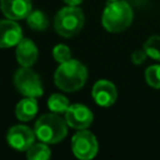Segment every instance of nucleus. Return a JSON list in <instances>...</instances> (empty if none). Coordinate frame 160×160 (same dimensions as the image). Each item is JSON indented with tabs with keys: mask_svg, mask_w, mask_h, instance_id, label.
<instances>
[{
	"mask_svg": "<svg viewBox=\"0 0 160 160\" xmlns=\"http://www.w3.org/2000/svg\"><path fill=\"white\" fill-rule=\"evenodd\" d=\"M86 79L88 70L85 65L75 59L61 62L54 74L55 85L65 92H72L81 89L85 85Z\"/></svg>",
	"mask_w": 160,
	"mask_h": 160,
	"instance_id": "1",
	"label": "nucleus"
},
{
	"mask_svg": "<svg viewBox=\"0 0 160 160\" xmlns=\"http://www.w3.org/2000/svg\"><path fill=\"white\" fill-rule=\"evenodd\" d=\"M134 12L126 1H109L101 16V24L109 32H121L132 22Z\"/></svg>",
	"mask_w": 160,
	"mask_h": 160,
	"instance_id": "2",
	"label": "nucleus"
},
{
	"mask_svg": "<svg viewBox=\"0 0 160 160\" xmlns=\"http://www.w3.org/2000/svg\"><path fill=\"white\" fill-rule=\"evenodd\" d=\"M68 122L56 112L45 114L35 122L36 138L45 144L60 142L68 134Z\"/></svg>",
	"mask_w": 160,
	"mask_h": 160,
	"instance_id": "3",
	"label": "nucleus"
},
{
	"mask_svg": "<svg viewBox=\"0 0 160 160\" xmlns=\"http://www.w3.org/2000/svg\"><path fill=\"white\" fill-rule=\"evenodd\" d=\"M85 22L84 12L78 6H66L58 11L55 20H54V28L55 31L64 36V38H71L82 29Z\"/></svg>",
	"mask_w": 160,
	"mask_h": 160,
	"instance_id": "4",
	"label": "nucleus"
},
{
	"mask_svg": "<svg viewBox=\"0 0 160 160\" xmlns=\"http://www.w3.org/2000/svg\"><path fill=\"white\" fill-rule=\"evenodd\" d=\"M14 84L18 91L29 98H39L42 95V84L40 76L30 68L21 66L14 75Z\"/></svg>",
	"mask_w": 160,
	"mask_h": 160,
	"instance_id": "5",
	"label": "nucleus"
},
{
	"mask_svg": "<svg viewBox=\"0 0 160 160\" xmlns=\"http://www.w3.org/2000/svg\"><path fill=\"white\" fill-rule=\"evenodd\" d=\"M98 140L96 136L86 129L79 130L71 139L72 154L80 160L92 159L98 154Z\"/></svg>",
	"mask_w": 160,
	"mask_h": 160,
	"instance_id": "6",
	"label": "nucleus"
},
{
	"mask_svg": "<svg viewBox=\"0 0 160 160\" xmlns=\"http://www.w3.org/2000/svg\"><path fill=\"white\" fill-rule=\"evenodd\" d=\"M35 131L25 125H15L9 129L6 140L9 145L18 151H28V149L35 142Z\"/></svg>",
	"mask_w": 160,
	"mask_h": 160,
	"instance_id": "7",
	"label": "nucleus"
},
{
	"mask_svg": "<svg viewBox=\"0 0 160 160\" xmlns=\"http://www.w3.org/2000/svg\"><path fill=\"white\" fill-rule=\"evenodd\" d=\"M65 120L69 126L81 130V129H88L91 125L94 120V115L88 106L82 104H72L65 111Z\"/></svg>",
	"mask_w": 160,
	"mask_h": 160,
	"instance_id": "8",
	"label": "nucleus"
},
{
	"mask_svg": "<svg viewBox=\"0 0 160 160\" xmlns=\"http://www.w3.org/2000/svg\"><path fill=\"white\" fill-rule=\"evenodd\" d=\"M91 95H92V99L95 100V102L98 105L111 106L116 101L118 90H116V86L111 81L101 79L94 84Z\"/></svg>",
	"mask_w": 160,
	"mask_h": 160,
	"instance_id": "9",
	"label": "nucleus"
},
{
	"mask_svg": "<svg viewBox=\"0 0 160 160\" xmlns=\"http://www.w3.org/2000/svg\"><path fill=\"white\" fill-rule=\"evenodd\" d=\"M22 39V30L20 25L11 19L0 20V48H11Z\"/></svg>",
	"mask_w": 160,
	"mask_h": 160,
	"instance_id": "10",
	"label": "nucleus"
},
{
	"mask_svg": "<svg viewBox=\"0 0 160 160\" xmlns=\"http://www.w3.org/2000/svg\"><path fill=\"white\" fill-rule=\"evenodd\" d=\"M0 8L6 19L22 20L32 10L31 0H0Z\"/></svg>",
	"mask_w": 160,
	"mask_h": 160,
	"instance_id": "11",
	"label": "nucleus"
},
{
	"mask_svg": "<svg viewBox=\"0 0 160 160\" xmlns=\"http://www.w3.org/2000/svg\"><path fill=\"white\" fill-rule=\"evenodd\" d=\"M16 60L21 66L31 68L38 60V48L30 39H21L16 45Z\"/></svg>",
	"mask_w": 160,
	"mask_h": 160,
	"instance_id": "12",
	"label": "nucleus"
},
{
	"mask_svg": "<svg viewBox=\"0 0 160 160\" xmlns=\"http://www.w3.org/2000/svg\"><path fill=\"white\" fill-rule=\"evenodd\" d=\"M36 98L25 96L20 100L15 108V115L20 121H30L38 112V101Z\"/></svg>",
	"mask_w": 160,
	"mask_h": 160,
	"instance_id": "13",
	"label": "nucleus"
},
{
	"mask_svg": "<svg viewBox=\"0 0 160 160\" xmlns=\"http://www.w3.org/2000/svg\"><path fill=\"white\" fill-rule=\"evenodd\" d=\"M26 21H28V25L36 31H42L49 25L48 16L41 10H31L26 18Z\"/></svg>",
	"mask_w": 160,
	"mask_h": 160,
	"instance_id": "14",
	"label": "nucleus"
},
{
	"mask_svg": "<svg viewBox=\"0 0 160 160\" xmlns=\"http://www.w3.org/2000/svg\"><path fill=\"white\" fill-rule=\"evenodd\" d=\"M29 160H48L51 156V151L45 142H34L26 151Z\"/></svg>",
	"mask_w": 160,
	"mask_h": 160,
	"instance_id": "15",
	"label": "nucleus"
},
{
	"mask_svg": "<svg viewBox=\"0 0 160 160\" xmlns=\"http://www.w3.org/2000/svg\"><path fill=\"white\" fill-rule=\"evenodd\" d=\"M48 106L51 110V112H56V114H65V111L68 110L69 105V100L61 95V94H52L49 99H48Z\"/></svg>",
	"mask_w": 160,
	"mask_h": 160,
	"instance_id": "16",
	"label": "nucleus"
},
{
	"mask_svg": "<svg viewBox=\"0 0 160 160\" xmlns=\"http://www.w3.org/2000/svg\"><path fill=\"white\" fill-rule=\"evenodd\" d=\"M144 50L146 51L148 56H150L151 59L160 60V36L159 35L150 36L144 44Z\"/></svg>",
	"mask_w": 160,
	"mask_h": 160,
	"instance_id": "17",
	"label": "nucleus"
},
{
	"mask_svg": "<svg viewBox=\"0 0 160 160\" xmlns=\"http://www.w3.org/2000/svg\"><path fill=\"white\" fill-rule=\"evenodd\" d=\"M145 80L150 86L160 89V65L149 66L145 70Z\"/></svg>",
	"mask_w": 160,
	"mask_h": 160,
	"instance_id": "18",
	"label": "nucleus"
},
{
	"mask_svg": "<svg viewBox=\"0 0 160 160\" xmlns=\"http://www.w3.org/2000/svg\"><path fill=\"white\" fill-rule=\"evenodd\" d=\"M52 56H54V59L59 64H61V62H65V61H68V60L71 59V51H70L69 46H66L64 44H59V45L54 46V49H52Z\"/></svg>",
	"mask_w": 160,
	"mask_h": 160,
	"instance_id": "19",
	"label": "nucleus"
},
{
	"mask_svg": "<svg viewBox=\"0 0 160 160\" xmlns=\"http://www.w3.org/2000/svg\"><path fill=\"white\" fill-rule=\"evenodd\" d=\"M146 56H148L146 51H145L144 49H139V50H135V51L131 54V61H132L134 64H136V65H140V64H142V62L145 61Z\"/></svg>",
	"mask_w": 160,
	"mask_h": 160,
	"instance_id": "20",
	"label": "nucleus"
},
{
	"mask_svg": "<svg viewBox=\"0 0 160 160\" xmlns=\"http://www.w3.org/2000/svg\"><path fill=\"white\" fill-rule=\"evenodd\" d=\"M64 2H66L70 6H78L79 4L82 2V0H64Z\"/></svg>",
	"mask_w": 160,
	"mask_h": 160,
	"instance_id": "21",
	"label": "nucleus"
},
{
	"mask_svg": "<svg viewBox=\"0 0 160 160\" xmlns=\"http://www.w3.org/2000/svg\"><path fill=\"white\" fill-rule=\"evenodd\" d=\"M108 1H115V0H108Z\"/></svg>",
	"mask_w": 160,
	"mask_h": 160,
	"instance_id": "22",
	"label": "nucleus"
}]
</instances>
